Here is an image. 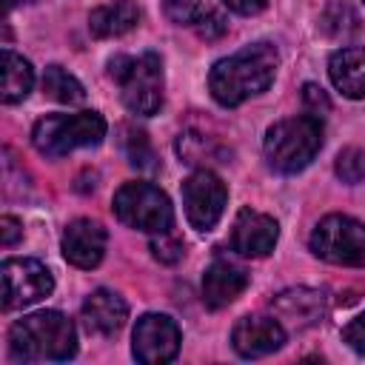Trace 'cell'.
Listing matches in <instances>:
<instances>
[{"label": "cell", "instance_id": "obj_1", "mask_svg": "<svg viewBox=\"0 0 365 365\" xmlns=\"http://www.w3.org/2000/svg\"><path fill=\"white\" fill-rule=\"evenodd\" d=\"M277 66H279V54L271 43L245 46L242 51L214 63V68L208 74L211 97L220 106L234 108V106L245 103L248 97L262 94L274 83Z\"/></svg>", "mask_w": 365, "mask_h": 365}, {"label": "cell", "instance_id": "obj_2", "mask_svg": "<svg viewBox=\"0 0 365 365\" xmlns=\"http://www.w3.org/2000/svg\"><path fill=\"white\" fill-rule=\"evenodd\" d=\"M9 348L23 362H66L77 351V331L66 314L37 311L11 325Z\"/></svg>", "mask_w": 365, "mask_h": 365}, {"label": "cell", "instance_id": "obj_3", "mask_svg": "<svg viewBox=\"0 0 365 365\" xmlns=\"http://www.w3.org/2000/svg\"><path fill=\"white\" fill-rule=\"evenodd\" d=\"M262 148H265L268 165L277 174H297L322 148V123L319 117H311V114L279 120L268 128Z\"/></svg>", "mask_w": 365, "mask_h": 365}, {"label": "cell", "instance_id": "obj_4", "mask_svg": "<svg viewBox=\"0 0 365 365\" xmlns=\"http://www.w3.org/2000/svg\"><path fill=\"white\" fill-rule=\"evenodd\" d=\"M108 74L120 86V97L131 114L151 117L163 106V63L154 51L140 57L117 54L108 60Z\"/></svg>", "mask_w": 365, "mask_h": 365}, {"label": "cell", "instance_id": "obj_5", "mask_svg": "<svg viewBox=\"0 0 365 365\" xmlns=\"http://www.w3.org/2000/svg\"><path fill=\"white\" fill-rule=\"evenodd\" d=\"M106 120L97 111H77V114H46L31 128V143L40 154L57 160L71 154L74 148L100 145L106 137Z\"/></svg>", "mask_w": 365, "mask_h": 365}, {"label": "cell", "instance_id": "obj_6", "mask_svg": "<svg viewBox=\"0 0 365 365\" xmlns=\"http://www.w3.org/2000/svg\"><path fill=\"white\" fill-rule=\"evenodd\" d=\"M114 214L123 225L145 234H163L171 231L174 211L168 197L151 185V182H125L114 194Z\"/></svg>", "mask_w": 365, "mask_h": 365}, {"label": "cell", "instance_id": "obj_7", "mask_svg": "<svg viewBox=\"0 0 365 365\" xmlns=\"http://www.w3.org/2000/svg\"><path fill=\"white\" fill-rule=\"evenodd\" d=\"M311 251L334 265L365 268V225L345 214H328L311 234Z\"/></svg>", "mask_w": 365, "mask_h": 365}, {"label": "cell", "instance_id": "obj_8", "mask_svg": "<svg viewBox=\"0 0 365 365\" xmlns=\"http://www.w3.org/2000/svg\"><path fill=\"white\" fill-rule=\"evenodd\" d=\"M0 279H3V308H26L40 302L43 297L51 294L54 279L51 271L40 259H26V257H11L0 265Z\"/></svg>", "mask_w": 365, "mask_h": 365}, {"label": "cell", "instance_id": "obj_9", "mask_svg": "<svg viewBox=\"0 0 365 365\" xmlns=\"http://www.w3.org/2000/svg\"><path fill=\"white\" fill-rule=\"evenodd\" d=\"M225 200H228V191H225L222 180L208 168L194 171L182 182L185 217H188L191 228H197V231H211L220 222V217L225 211Z\"/></svg>", "mask_w": 365, "mask_h": 365}, {"label": "cell", "instance_id": "obj_10", "mask_svg": "<svg viewBox=\"0 0 365 365\" xmlns=\"http://www.w3.org/2000/svg\"><path fill=\"white\" fill-rule=\"evenodd\" d=\"M131 351L137 362L145 365H160L171 362L180 351V328L171 317L165 314H145L137 319L134 334H131Z\"/></svg>", "mask_w": 365, "mask_h": 365}, {"label": "cell", "instance_id": "obj_11", "mask_svg": "<svg viewBox=\"0 0 365 365\" xmlns=\"http://www.w3.org/2000/svg\"><path fill=\"white\" fill-rule=\"evenodd\" d=\"M285 342V325L277 317H242L231 328V345L240 356L257 359L274 354Z\"/></svg>", "mask_w": 365, "mask_h": 365}, {"label": "cell", "instance_id": "obj_12", "mask_svg": "<svg viewBox=\"0 0 365 365\" xmlns=\"http://www.w3.org/2000/svg\"><path fill=\"white\" fill-rule=\"evenodd\" d=\"M277 237H279V225L274 217L242 208L231 228V248L242 257H265L274 251Z\"/></svg>", "mask_w": 365, "mask_h": 365}, {"label": "cell", "instance_id": "obj_13", "mask_svg": "<svg viewBox=\"0 0 365 365\" xmlns=\"http://www.w3.org/2000/svg\"><path fill=\"white\" fill-rule=\"evenodd\" d=\"M274 317L288 328H311L325 317V294L314 288H288L271 299Z\"/></svg>", "mask_w": 365, "mask_h": 365}, {"label": "cell", "instance_id": "obj_14", "mask_svg": "<svg viewBox=\"0 0 365 365\" xmlns=\"http://www.w3.org/2000/svg\"><path fill=\"white\" fill-rule=\"evenodd\" d=\"M63 257L77 268L100 265L106 254V228L94 220H74L63 231Z\"/></svg>", "mask_w": 365, "mask_h": 365}, {"label": "cell", "instance_id": "obj_15", "mask_svg": "<svg viewBox=\"0 0 365 365\" xmlns=\"http://www.w3.org/2000/svg\"><path fill=\"white\" fill-rule=\"evenodd\" d=\"M80 317H83V325H86L88 334L111 336V334H117L125 325L128 305H125V299L120 294H114L108 288H97V291H91L86 297Z\"/></svg>", "mask_w": 365, "mask_h": 365}, {"label": "cell", "instance_id": "obj_16", "mask_svg": "<svg viewBox=\"0 0 365 365\" xmlns=\"http://www.w3.org/2000/svg\"><path fill=\"white\" fill-rule=\"evenodd\" d=\"M245 285L248 274L240 265L228 259H214L202 274V299L208 308H225L245 291Z\"/></svg>", "mask_w": 365, "mask_h": 365}, {"label": "cell", "instance_id": "obj_17", "mask_svg": "<svg viewBox=\"0 0 365 365\" xmlns=\"http://www.w3.org/2000/svg\"><path fill=\"white\" fill-rule=\"evenodd\" d=\"M328 74L336 91L351 100L365 97V48H339L328 60Z\"/></svg>", "mask_w": 365, "mask_h": 365}, {"label": "cell", "instance_id": "obj_18", "mask_svg": "<svg viewBox=\"0 0 365 365\" xmlns=\"http://www.w3.org/2000/svg\"><path fill=\"white\" fill-rule=\"evenodd\" d=\"M137 23H140V6L134 0H114L108 6L94 9L91 17H88V29L100 40L120 37V34L131 31Z\"/></svg>", "mask_w": 365, "mask_h": 365}, {"label": "cell", "instance_id": "obj_19", "mask_svg": "<svg viewBox=\"0 0 365 365\" xmlns=\"http://www.w3.org/2000/svg\"><path fill=\"white\" fill-rule=\"evenodd\" d=\"M319 29H322V34H325L328 40H334V43H348V40H354V37L359 34L362 20H359V14H356V9H354L351 3H345V0H331V3L325 6L322 17H319Z\"/></svg>", "mask_w": 365, "mask_h": 365}, {"label": "cell", "instance_id": "obj_20", "mask_svg": "<svg viewBox=\"0 0 365 365\" xmlns=\"http://www.w3.org/2000/svg\"><path fill=\"white\" fill-rule=\"evenodd\" d=\"M34 86V68L29 60H23L20 54H14L11 48H3V86H0V97L3 103H17L23 100Z\"/></svg>", "mask_w": 365, "mask_h": 365}, {"label": "cell", "instance_id": "obj_21", "mask_svg": "<svg viewBox=\"0 0 365 365\" xmlns=\"http://www.w3.org/2000/svg\"><path fill=\"white\" fill-rule=\"evenodd\" d=\"M43 91L57 100V103H68V106H77L86 100V88L80 86L77 77H71L63 66H48L43 71Z\"/></svg>", "mask_w": 365, "mask_h": 365}, {"label": "cell", "instance_id": "obj_22", "mask_svg": "<svg viewBox=\"0 0 365 365\" xmlns=\"http://www.w3.org/2000/svg\"><path fill=\"white\" fill-rule=\"evenodd\" d=\"M177 151H180L182 163H205V157H211V160L222 157V151L211 140H202V134H180ZM217 163H222V160H217Z\"/></svg>", "mask_w": 365, "mask_h": 365}, {"label": "cell", "instance_id": "obj_23", "mask_svg": "<svg viewBox=\"0 0 365 365\" xmlns=\"http://www.w3.org/2000/svg\"><path fill=\"white\" fill-rule=\"evenodd\" d=\"M125 154H128V163L134 168H143V171H154L157 168V157H154V148L151 143L145 140L143 131H125Z\"/></svg>", "mask_w": 365, "mask_h": 365}, {"label": "cell", "instance_id": "obj_24", "mask_svg": "<svg viewBox=\"0 0 365 365\" xmlns=\"http://www.w3.org/2000/svg\"><path fill=\"white\" fill-rule=\"evenodd\" d=\"M334 171L342 182H359L365 180V151L362 148H342L336 154V163H334Z\"/></svg>", "mask_w": 365, "mask_h": 365}, {"label": "cell", "instance_id": "obj_25", "mask_svg": "<svg viewBox=\"0 0 365 365\" xmlns=\"http://www.w3.org/2000/svg\"><path fill=\"white\" fill-rule=\"evenodd\" d=\"M163 9H165V17L180 23V26H194L202 17V3L200 0H165Z\"/></svg>", "mask_w": 365, "mask_h": 365}, {"label": "cell", "instance_id": "obj_26", "mask_svg": "<svg viewBox=\"0 0 365 365\" xmlns=\"http://www.w3.org/2000/svg\"><path fill=\"white\" fill-rule=\"evenodd\" d=\"M151 254L165 262V265H174L177 259H182V242L171 234V231H163V234H151Z\"/></svg>", "mask_w": 365, "mask_h": 365}, {"label": "cell", "instance_id": "obj_27", "mask_svg": "<svg viewBox=\"0 0 365 365\" xmlns=\"http://www.w3.org/2000/svg\"><path fill=\"white\" fill-rule=\"evenodd\" d=\"M302 103H305V111L311 117H325L331 111V100L317 83H305L302 86Z\"/></svg>", "mask_w": 365, "mask_h": 365}, {"label": "cell", "instance_id": "obj_28", "mask_svg": "<svg viewBox=\"0 0 365 365\" xmlns=\"http://www.w3.org/2000/svg\"><path fill=\"white\" fill-rule=\"evenodd\" d=\"M194 26H197V34L202 40H220L228 31V20L220 11H202V17Z\"/></svg>", "mask_w": 365, "mask_h": 365}, {"label": "cell", "instance_id": "obj_29", "mask_svg": "<svg viewBox=\"0 0 365 365\" xmlns=\"http://www.w3.org/2000/svg\"><path fill=\"white\" fill-rule=\"evenodd\" d=\"M342 342H348L356 354H365V311H362L356 319H351V322L345 325Z\"/></svg>", "mask_w": 365, "mask_h": 365}, {"label": "cell", "instance_id": "obj_30", "mask_svg": "<svg viewBox=\"0 0 365 365\" xmlns=\"http://www.w3.org/2000/svg\"><path fill=\"white\" fill-rule=\"evenodd\" d=\"M20 237H23V225H20L11 214H3V217H0V242L9 248V245H14Z\"/></svg>", "mask_w": 365, "mask_h": 365}, {"label": "cell", "instance_id": "obj_31", "mask_svg": "<svg viewBox=\"0 0 365 365\" xmlns=\"http://www.w3.org/2000/svg\"><path fill=\"white\" fill-rule=\"evenodd\" d=\"M222 3L237 14H257L265 9V0H222Z\"/></svg>", "mask_w": 365, "mask_h": 365}]
</instances>
